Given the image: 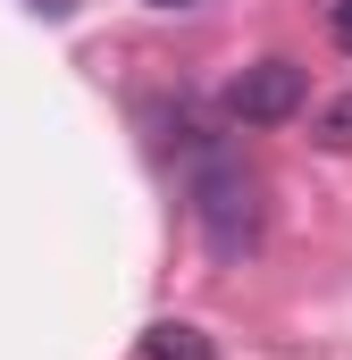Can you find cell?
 <instances>
[{
    "mask_svg": "<svg viewBox=\"0 0 352 360\" xmlns=\"http://www.w3.org/2000/svg\"><path fill=\"white\" fill-rule=\"evenodd\" d=\"M193 218H201V235H210L218 260H244L260 243V184H252V168L227 160V151H210L193 168Z\"/></svg>",
    "mask_w": 352,
    "mask_h": 360,
    "instance_id": "cell-1",
    "label": "cell"
},
{
    "mask_svg": "<svg viewBox=\"0 0 352 360\" xmlns=\"http://www.w3.org/2000/svg\"><path fill=\"white\" fill-rule=\"evenodd\" d=\"M302 101H310V76L294 59H260L227 84V117L235 126H285V117H302Z\"/></svg>",
    "mask_w": 352,
    "mask_h": 360,
    "instance_id": "cell-2",
    "label": "cell"
},
{
    "mask_svg": "<svg viewBox=\"0 0 352 360\" xmlns=\"http://www.w3.org/2000/svg\"><path fill=\"white\" fill-rule=\"evenodd\" d=\"M143 360H218V344H210L193 319H160V327L143 335Z\"/></svg>",
    "mask_w": 352,
    "mask_h": 360,
    "instance_id": "cell-3",
    "label": "cell"
},
{
    "mask_svg": "<svg viewBox=\"0 0 352 360\" xmlns=\"http://www.w3.org/2000/svg\"><path fill=\"white\" fill-rule=\"evenodd\" d=\"M310 134H319V151H352V92H336V101L310 117Z\"/></svg>",
    "mask_w": 352,
    "mask_h": 360,
    "instance_id": "cell-4",
    "label": "cell"
},
{
    "mask_svg": "<svg viewBox=\"0 0 352 360\" xmlns=\"http://www.w3.org/2000/svg\"><path fill=\"white\" fill-rule=\"evenodd\" d=\"M327 34H336V51H352V0H336V8H327Z\"/></svg>",
    "mask_w": 352,
    "mask_h": 360,
    "instance_id": "cell-5",
    "label": "cell"
},
{
    "mask_svg": "<svg viewBox=\"0 0 352 360\" xmlns=\"http://www.w3.org/2000/svg\"><path fill=\"white\" fill-rule=\"evenodd\" d=\"M151 8H193V0H151Z\"/></svg>",
    "mask_w": 352,
    "mask_h": 360,
    "instance_id": "cell-6",
    "label": "cell"
}]
</instances>
